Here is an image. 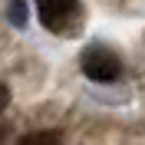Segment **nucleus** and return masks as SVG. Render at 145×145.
Instances as JSON below:
<instances>
[{
  "label": "nucleus",
  "instance_id": "nucleus-1",
  "mask_svg": "<svg viewBox=\"0 0 145 145\" xmlns=\"http://www.w3.org/2000/svg\"><path fill=\"white\" fill-rule=\"evenodd\" d=\"M79 66L86 72V79H92V82H116L122 76V59L106 46H89L82 53Z\"/></svg>",
  "mask_w": 145,
  "mask_h": 145
},
{
  "label": "nucleus",
  "instance_id": "nucleus-2",
  "mask_svg": "<svg viewBox=\"0 0 145 145\" xmlns=\"http://www.w3.org/2000/svg\"><path fill=\"white\" fill-rule=\"evenodd\" d=\"M36 13L50 33H69L79 20V0H33Z\"/></svg>",
  "mask_w": 145,
  "mask_h": 145
},
{
  "label": "nucleus",
  "instance_id": "nucleus-3",
  "mask_svg": "<svg viewBox=\"0 0 145 145\" xmlns=\"http://www.w3.org/2000/svg\"><path fill=\"white\" fill-rule=\"evenodd\" d=\"M20 145H59V135L56 132H30L20 138Z\"/></svg>",
  "mask_w": 145,
  "mask_h": 145
},
{
  "label": "nucleus",
  "instance_id": "nucleus-4",
  "mask_svg": "<svg viewBox=\"0 0 145 145\" xmlns=\"http://www.w3.org/2000/svg\"><path fill=\"white\" fill-rule=\"evenodd\" d=\"M10 13H13V23H17V27H23V23H27V7H23V0H13Z\"/></svg>",
  "mask_w": 145,
  "mask_h": 145
},
{
  "label": "nucleus",
  "instance_id": "nucleus-5",
  "mask_svg": "<svg viewBox=\"0 0 145 145\" xmlns=\"http://www.w3.org/2000/svg\"><path fill=\"white\" fill-rule=\"evenodd\" d=\"M7 106H10V89L3 86V82H0V112H3Z\"/></svg>",
  "mask_w": 145,
  "mask_h": 145
},
{
  "label": "nucleus",
  "instance_id": "nucleus-6",
  "mask_svg": "<svg viewBox=\"0 0 145 145\" xmlns=\"http://www.w3.org/2000/svg\"><path fill=\"white\" fill-rule=\"evenodd\" d=\"M3 142H7V129H0V145H3Z\"/></svg>",
  "mask_w": 145,
  "mask_h": 145
}]
</instances>
